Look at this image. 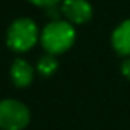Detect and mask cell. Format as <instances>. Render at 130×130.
Returning a JSON list of instances; mask_svg holds the SVG:
<instances>
[{
    "instance_id": "cell-5",
    "label": "cell",
    "mask_w": 130,
    "mask_h": 130,
    "mask_svg": "<svg viewBox=\"0 0 130 130\" xmlns=\"http://www.w3.org/2000/svg\"><path fill=\"white\" fill-rule=\"evenodd\" d=\"M34 69L23 58H17L11 66V80L17 87H26L32 83Z\"/></svg>"
},
{
    "instance_id": "cell-8",
    "label": "cell",
    "mask_w": 130,
    "mask_h": 130,
    "mask_svg": "<svg viewBox=\"0 0 130 130\" xmlns=\"http://www.w3.org/2000/svg\"><path fill=\"white\" fill-rule=\"evenodd\" d=\"M31 3L37 5V6H43V8H51V6H55L60 0H29Z\"/></svg>"
},
{
    "instance_id": "cell-1",
    "label": "cell",
    "mask_w": 130,
    "mask_h": 130,
    "mask_svg": "<svg viewBox=\"0 0 130 130\" xmlns=\"http://www.w3.org/2000/svg\"><path fill=\"white\" fill-rule=\"evenodd\" d=\"M40 41L47 54L58 55L66 52L75 41V29L69 22L54 20L44 26L40 35Z\"/></svg>"
},
{
    "instance_id": "cell-3",
    "label": "cell",
    "mask_w": 130,
    "mask_h": 130,
    "mask_svg": "<svg viewBox=\"0 0 130 130\" xmlns=\"http://www.w3.org/2000/svg\"><path fill=\"white\" fill-rule=\"evenodd\" d=\"M31 119L29 109L17 100L0 101V130H23Z\"/></svg>"
},
{
    "instance_id": "cell-6",
    "label": "cell",
    "mask_w": 130,
    "mask_h": 130,
    "mask_svg": "<svg viewBox=\"0 0 130 130\" xmlns=\"http://www.w3.org/2000/svg\"><path fill=\"white\" fill-rule=\"evenodd\" d=\"M112 44L119 55L130 57V20L122 22L112 34Z\"/></svg>"
},
{
    "instance_id": "cell-4",
    "label": "cell",
    "mask_w": 130,
    "mask_h": 130,
    "mask_svg": "<svg viewBox=\"0 0 130 130\" xmlns=\"http://www.w3.org/2000/svg\"><path fill=\"white\" fill-rule=\"evenodd\" d=\"M61 12L71 23H86L92 19V6L87 0H64Z\"/></svg>"
},
{
    "instance_id": "cell-2",
    "label": "cell",
    "mask_w": 130,
    "mask_h": 130,
    "mask_svg": "<svg viewBox=\"0 0 130 130\" xmlns=\"http://www.w3.org/2000/svg\"><path fill=\"white\" fill-rule=\"evenodd\" d=\"M38 40V28L31 19H17L11 23L6 43L14 52L29 51Z\"/></svg>"
},
{
    "instance_id": "cell-7",
    "label": "cell",
    "mask_w": 130,
    "mask_h": 130,
    "mask_svg": "<svg viewBox=\"0 0 130 130\" xmlns=\"http://www.w3.org/2000/svg\"><path fill=\"white\" fill-rule=\"evenodd\" d=\"M57 68H58V61H57L55 55H52V54L43 55L37 63V71L43 77H51L57 71Z\"/></svg>"
},
{
    "instance_id": "cell-9",
    "label": "cell",
    "mask_w": 130,
    "mask_h": 130,
    "mask_svg": "<svg viewBox=\"0 0 130 130\" xmlns=\"http://www.w3.org/2000/svg\"><path fill=\"white\" fill-rule=\"evenodd\" d=\"M121 72H122L124 77H127L130 80V58H127V60L122 61V64H121Z\"/></svg>"
}]
</instances>
